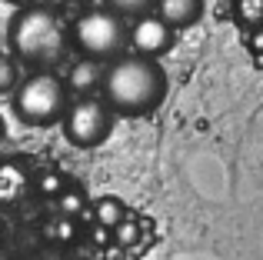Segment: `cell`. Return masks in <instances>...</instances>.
<instances>
[{
    "instance_id": "16",
    "label": "cell",
    "mask_w": 263,
    "mask_h": 260,
    "mask_svg": "<svg viewBox=\"0 0 263 260\" xmlns=\"http://www.w3.org/2000/svg\"><path fill=\"white\" fill-rule=\"evenodd\" d=\"M13 87H17V64L0 53V94L13 90Z\"/></svg>"
},
{
    "instance_id": "12",
    "label": "cell",
    "mask_w": 263,
    "mask_h": 260,
    "mask_svg": "<svg viewBox=\"0 0 263 260\" xmlns=\"http://www.w3.org/2000/svg\"><path fill=\"white\" fill-rule=\"evenodd\" d=\"M44 234H47V240H73V234H77V227H73V217H64V214H57L53 220H47V227H44Z\"/></svg>"
},
{
    "instance_id": "4",
    "label": "cell",
    "mask_w": 263,
    "mask_h": 260,
    "mask_svg": "<svg viewBox=\"0 0 263 260\" xmlns=\"http://www.w3.org/2000/svg\"><path fill=\"white\" fill-rule=\"evenodd\" d=\"M73 44L84 57H93V60H107V57H117L123 47L130 44V30L123 24V13L117 10H87L73 20V30H70Z\"/></svg>"
},
{
    "instance_id": "2",
    "label": "cell",
    "mask_w": 263,
    "mask_h": 260,
    "mask_svg": "<svg viewBox=\"0 0 263 260\" xmlns=\"http://www.w3.org/2000/svg\"><path fill=\"white\" fill-rule=\"evenodd\" d=\"M70 30L64 27L57 10L50 7H30V10H20L10 24V47L20 60L27 64H53L67 53L70 47Z\"/></svg>"
},
{
    "instance_id": "15",
    "label": "cell",
    "mask_w": 263,
    "mask_h": 260,
    "mask_svg": "<svg viewBox=\"0 0 263 260\" xmlns=\"http://www.w3.org/2000/svg\"><path fill=\"white\" fill-rule=\"evenodd\" d=\"M137 237H140V224H137V220H130V217H127V220H123L120 227L114 230V240L120 244V247H134V244H137Z\"/></svg>"
},
{
    "instance_id": "9",
    "label": "cell",
    "mask_w": 263,
    "mask_h": 260,
    "mask_svg": "<svg viewBox=\"0 0 263 260\" xmlns=\"http://www.w3.org/2000/svg\"><path fill=\"white\" fill-rule=\"evenodd\" d=\"M93 220H97V227L114 234V230L127 220V207H123L120 197H100V200L93 203Z\"/></svg>"
},
{
    "instance_id": "20",
    "label": "cell",
    "mask_w": 263,
    "mask_h": 260,
    "mask_svg": "<svg viewBox=\"0 0 263 260\" xmlns=\"http://www.w3.org/2000/svg\"><path fill=\"white\" fill-rule=\"evenodd\" d=\"M0 137H4V120H0Z\"/></svg>"
},
{
    "instance_id": "18",
    "label": "cell",
    "mask_w": 263,
    "mask_h": 260,
    "mask_svg": "<svg viewBox=\"0 0 263 260\" xmlns=\"http://www.w3.org/2000/svg\"><path fill=\"white\" fill-rule=\"evenodd\" d=\"M13 4H17V7H30L33 0H13Z\"/></svg>"
},
{
    "instance_id": "1",
    "label": "cell",
    "mask_w": 263,
    "mask_h": 260,
    "mask_svg": "<svg viewBox=\"0 0 263 260\" xmlns=\"http://www.w3.org/2000/svg\"><path fill=\"white\" fill-rule=\"evenodd\" d=\"M167 94V73L154 57H117L103 77V100L120 117H147Z\"/></svg>"
},
{
    "instance_id": "17",
    "label": "cell",
    "mask_w": 263,
    "mask_h": 260,
    "mask_svg": "<svg viewBox=\"0 0 263 260\" xmlns=\"http://www.w3.org/2000/svg\"><path fill=\"white\" fill-rule=\"evenodd\" d=\"M37 260H67V257L60 254V250H53V247H50V250H44V254H40Z\"/></svg>"
},
{
    "instance_id": "14",
    "label": "cell",
    "mask_w": 263,
    "mask_h": 260,
    "mask_svg": "<svg viewBox=\"0 0 263 260\" xmlns=\"http://www.w3.org/2000/svg\"><path fill=\"white\" fill-rule=\"evenodd\" d=\"M37 190H40L44 197H60V194L67 190V183H64V177H60L57 170H47V174H40Z\"/></svg>"
},
{
    "instance_id": "3",
    "label": "cell",
    "mask_w": 263,
    "mask_h": 260,
    "mask_svg": "<svg viewBox=\"0 0 263 260\" xmlns=\"http://www.w3.org/2000/svg\"><path fill=\"white\" fill-rule=\"evenodd\" d=\"M13 110L24 124L30 127H53L67 117V87L57 73L37 70L27 80H20V87L13 90Z\"/></svg>"
},
{
    "instance_id": "5",
    "label": "cell",
    "mask_w": 263,
    "mask_h": 260,
    "mask_svg": "<svg viewBox=\"0 0 263 260\" xmlns=\"http://www.w3.org/2000/svg\"><path fill=\"white\" fill-rule=\"evenodd\" d=\"M114 134V107L97 97H80L64 117V137L73 147H100Z\"/></svg>"
},
{
    "instance_id": "7",
    "label": "cell",
    "mask_w": 263,
    "mask_h": 260,
    "mask_svg": "<svg viewBox=\"0 0 263 260\" xmlns=\"http://www.w3.org/2000/svg\"><path fill=\"white\" fill-rule=\"evenodd\" d=\"M103 77H107V67L93 57H84L70 67L67 87H70V90H80V94H90V90H97V87H103Z\"/></svg>"
},
{
    "instance_id": "11",
    "label": "cell",
    "mask_w": 263,
    "mask_h": 260,
    "mask_svg": "<svg viewBox=\"0 0 263 260\" xmlns=\"http://www.w3.org/2000/svg\"><path fill=\"white\" fill-rule=\"evenodd\" d=\"M233 17L240 27H260L263 24V0H237L233 4Z\"/></svg>"
},
{
    "instance_id": "6",
    "label": "cell",
    "mask_w": 263,
    "mask_h": 260,
    "mask_svg": "<svg viewBox=\"0 0 263 260\" xmlns=\"http://www.w3.org/2000/svg\"><path fill=\"white\" fill-rule=\"evenodd\" d=\"M130 47L140 57H160V53H167L174 47V27L160 13H143L130 27Z\"/></svg>"
},
{
    "instance_id": "8",
    "label": "cell",
    "mask_w": 263,
    "mask_h": 260,
    "mask_svg": "<svg viewBox=\"0 0 263 260\" xmlns=\"http://www.w3.org/2000/svg\"><path fill=\"white\" fill-rule=\"evenodd\" d=\"M157 13H160L174 30L177 27H193L203 17V0H160V4H157Z\"/></svg>"
},
{
    "instance_id": "13",
    "label": "cell",
    "mask_w": 263,
    "mask_h": 260,
    "mask_svg": "<svg viewBox=\"0 0 263 260\" xmlns=\"http://www.w3.org/2000/svg\"><path fill=\"white\" fill-rule=\"evenodd\" d=\"M110 4V10H117V13H130V17H143L147 10H154L160 0H107Z\"/></svg>"
},
{
    "instance_id": "19",
    "label": "cell",
    "mask_w": 263,
    "mask_h": 260,
    "mask_svg": "<svg viewBox=\"0 0 263 260\" xmlns=\"http://www.w3.org/2000/svg\"><path fill=\"white\" fill-rule=\"evenodd\" d=\"M0 260H10V257H7V250H4V247H0Z\"/></svg>"
},
{
    "instance_id": "10",
    "label": "cell",
    "mask_w": 263,
    "mask_h": 260,
    "mask_svg": "<svg viewBox=\"0 0 263 260\" xmlns=\"http://www.w3.org/2000/svg\"><path fill=\"white\" fill-rule=\"evenodd\" d=\"M84 210H87V194H84V190L67 187L64 194L57 197V214H64V217H80Z\"/></svg>"
}]
</instances>
